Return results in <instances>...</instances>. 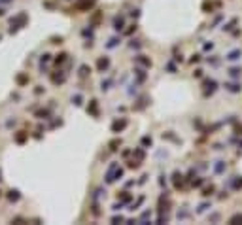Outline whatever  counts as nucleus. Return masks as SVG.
<instances>
[{
  "instance_id": "1",
  "label": "nucleus",
  "mask_w": 242,
  "mask_h": 225,
  "mask_svg": "<svg viewBox=\"0 0 242 225\" xmlns=\"http://www.w3.org/2000/svg\"><path fill=\"white\" fill-rule=\"evenodd\" d=\"M27 23H29V15L25 13V12L17 13L15 17H12V19H10V34L17 32V30H19V28H23Z\"/></svg>"
},
{
  "instance_id": "2",
  "label": "nucleus",
  "mask_w": 242,
  "mask_h": 225,
  "mask_svg": "<svg viewBox=\"0 0 242 225\" xmlns=\"http://www.w3.org/2000/svg\"><path fill=\"white\" fill-rule=\"evenodd\" d=\"M121 176H123V168L117 167V163H112L110 168H108V172H106V183H114L116 180H119Z\"/></svg>"
},
{
  "instance_id": "3",
  "label": "nucleus",
  "mask_w": 242,
  "mask_h": 225,
  "mask_svg": "<svg viewBox=\"0 0 242 225\" xmlns=\"http://www.w3.org/2000/svg\"><path fill=\"white\" fill-rule=\"evenodd\" d=\"M203 87H204V96H210V95H214L218 83H216V80H204L203 81Z\"/></svg>"
},
{
  "instance_id": "4",
  "label": "nucleus",
  "mask_w": 242,
  "mask_h": 225,
  "mask_svg": "<svg viewBox=\"0 0 242 225\" xmlns=\"http://www.w3.org/2000/svg\"><path fill=\"white\" fill-rule=\"evenodd\" d=\"M127 125H129V121L125 119V117H121V119H116L114 123H112V132H121Z\"/></svg>"
},
{
  "instance_id": "5",
  "label": "nucleus",
  "mask_w": 242,
  "mask_h": 225,
  "mask_svg": "<svg viewBox=\"0 0 242 225\" xmlns=\"http://www.w3.org/2000/svg\"><path fill=\"white\" fill-rule=\"evenodd\" d=\"M108 68H110V57H99V61H97V70L99 72H106Z\"/></svg>"
},
{
  "instance_id": "6",
  "label": "nucleus",
  "mask_w": 242,
  "mask_h": 225,
  "mask_svg": "<svg viewBox=\"0 0 242 225\" xmlns=\"http://www.w3.org/2000/svg\"><path fill=\"white\" fill-rule=\"evenodd\" d=\"M27 140H29V132L27 131H17L13 134V142L15 144H25Z\"/></svg>"
},
{
  "instance_id": "7",
  "label": "nucleus",
  "mask_w": 242,
  "mask_h": 225,
  "mask_svg": "<svg viewBox=\"0 0 242 225\" xmlns=\"http://www.w3.org/2000/svg\"><path fill=\"white\" fill-rule=\"evenodd\" d=\"M87 114L93 115V117H99V100L93 99V100L89 102V106H87Z\"/></svg>"
},
{
  "instance_id": "8",
  "label": "nucleus",
  "mask_w": 242,
  "mask_h": 225,
  "mask_svg": "<svg viewBox=\"0 0 242 225\" xmlns=\"http://www.w3.org/2000/svg\"><path fill=\"white\" fill-rule=\"evenodd\" d=\"M51 81H53L55 85H63L64 81H66V72H63V70H59L57 74H53V76H51Z\"/></svg>"
},
{
  "instance_id": "9",
  "label": "nucleus",
  "mask_w": 242,
  "mask_h": 225,
  "mask_svg": "<svg viewBox=\"0 0 242 225\" xmlns=\"http://www.w3.org/2000/svg\"><path fill=\"white\" fill-rule=\"evenodd\" d=\"M95 2H97V0H80L76 8L81 9V12H87V9H91L93 6H95Z\"/></svg>"
},
{
  "instance_id": "10",
  "label": "nucleus",
  "mask_w": 242,
  "mask_h": 225,
  "mask_svg": "<svg viewBox=\"0 0 242 225\" xmlns=\"http://www.w3.org/2000/svg\"><path fill=\"white\" fill-rule=\"evenodd\" d=\"M172 183H174V187H176V189H182L184 187V176L180 174L178 170L172 174Z\"/></svg>"
},
{
  "instance_id": "11",
  "label": "nucleus",
  "mask_w": 242,
  "mask_h": 225,
  "mask_svg": "<svg viewBox=\"0 0 242 225\" xmlns=\"http://www.w3.org/2000/svg\"><path fill=\"white\" fill-rule=\"evenodd\" d=\"M6 197H8V201H10V202H17L19 199H21V193H19L17 189H10V191L6 193Z\"/></svg>"
},
{
  "instance_id": "12",
  "label": "nucleus",
  "mask_w": 242,
  "mask_h": 225,
  "mask_svg": "<svg viewBox=\"0 0 242 225\" xmlns=\"http://www.w3.org/2000/svg\"><path fill=\"white\" fill-rule=\"evenodd\" d=\"M123 27H125V17H123V15H116L114 17V28L123 30Z\"/></svg>"
},
{
  "instance_id": "13",
  "label": "nucleus",
  "mask_w": 242,
  "mask_h": 225,
  "mask_svg": "<svg viewBox=\"0 0 242 225\" xmlns=\"http://www.w3.org/2000/svg\"><path fill=\"white\" fill-rule=\"evenodd\" d=\"M15 81H17L19 87H23V85H27L29 81H30V78H29V74H17V76H15Z\"/></svg>"
},
{
  "instance_id": "14",
  "label": "nucleus",
  "mask_w": 242,
  "mask_h": 225,
  "mask_svg": "<svg viewBox=\"0 0 242 225\" xmlns=\"http://www.w3.org/2000/svg\"><path fill=\"white\" fill-rule=\"evenodd\" d=\"M136 63H140L142 66H146V68H151V59H148L146 55H138V57H135Z\"/></svg>"
},
{
  "instance_id": "15",
  "label": "nucleus",
  "mask_w": 242,
  "mask_h": 225,
  "mask_svg": "<svg viewBox=\"0 0 242 225\" xmlns=\"http://www.w3.org/2000/svg\"><path fill=\"white\" fill-rule=\"evenodd\" d=\"M119 146H121V138H114V140L108 144V150H110V151H117V150H119Z\"/></svg>"
},
{
  "instance_id": "16",
  "label": "nucleus",
  "mask_w": 242,
  "mask_h": 225,
  "mask_svg": "<svg viewBox=\"0 0 242 225\" xmlns=\"http://www.w3.org/2000/svg\"><path fill=\"white\" fill-rule=\"evenodd\" d=\"M240 57H242V51H240V49H233L225 59H229V61H238Z\"/></svg>"
},
{
  "instance_id": "17",
  "label": "nucleus",
  "mask_w": 242,
  "mask_h": 225,
  "mask_svg": "<svg viewBox=\"0 0 242 225\" xmlns=\"http://www.w3.org/2000/svg\"><path fill=\"white\" fill-rule=\"evenodd\" d=\"M89 74H91V68L87 64H81L80 66V78H87Z\"/></svg>"
},
{
  "instance_id": "18",
  "label": "nucleus",
  "mask_w": 242,
  "mask_h": 225,
  "mask_svg": "<svg viewBox=\"0 0 242 225\" xmlns=\"http://www.w3.org/2000/svg\"><path fill=\"white\" fill-rule=\"evenodd\" d=\"M231 186H233V189H242V176H235Z\"/></svg>"
},
{
  "instance_id": "19",
  "label": "nucleus",
  "mask_w": 242,
  "mask_h": 225,
  "mask_svg": "<svg viewBox=\"0 0 242 225\" xmlns=\"http://www.w3.org/2000/svg\"><path fill=\"white\" fill-rule=\"evenodd\" d=\"M225 89L231 91V93H238V91H240V85H238V83H225Z\"/></svg>"
},
{
  "instance_id": "20",
  "label": "nucleus",
  "mask_w": 242,
  "mask_h": 225,
  "mask_svg": "<svg viewBox=\"0 0 242 225\" xmlns=\"http://www.w3.org/2000/svg\"><path fill=\"white\" fill-rule=\"evenodd\" d=\"M66 59H68V55H66V53H59L57 57H55V64H57V66H61V64H63Z\"/></svg>"
},
{
  "instance_id": "21",
  "label": "nucleus",
  "mask_w": 242,
  "mask_h": 225,
  "mask_svg": "<svg viewBox=\"0 0 242 225\" xmlns=\"http://www.w3.org/2000/svg\"><path fill=\"white\" fill-rule=\"evenodd\" d=\"M214 6H219V4H212V2H204L203 4V9H204V13H212V9Z\"/></svg>"
},
{
  "instance_id": "22",
  "label": "nucleus",
  "mask_w": 242,
  "mask_h": 225,
  "mask_svg": "<svg viewBox=\"0 0 242 225\" xmlns=\"http://www.w3.org/2000/svg\"><path fill=\"white\" fill-rule=\"evenodd\" d=\"M214 170H216V174H221V172L225 170V163L223 161H218V163H216V167H214Z\"/></svg>"
},
{
  "instance_id": "23",
  "label": "nucleus",
  "mask_w": 242,
  "mask_h": 225,
  "mask_svg": "<svg viewBox=\"0 0 242 225\" xmlns=\"http://www.w3.org/2000/svg\"><path fill=\"white\" fill-rule=\"evenodd\" d=\"M146 104H148V96H142V99L138 100V104L135 106V110H142V108H146Z\"/></svg>"
},
{
  "instance_id": "24",
  "label": "nucleus",
  "mask_w": 242,
  "mask_h": 225,
  "mask_svg": "<svg viewBox=\"0 0 242 225\" xmlns=\"http://www.w3.org/2000/svg\"><path fill=\"white\" fill-rule=\"evenodd\" d=\"M214 191H216V187L212 186V183H210L208 187H204V189H203V197H210V195H212Z\"/></svg>"
},
{
  "instance_id": "25",
  "label": "nucleus",
  "mask_w": 242,
  "mask_h": 225,
  "mask_svg": "<svg viewBox=\"0 0 242 225\" xmlns=\"http://www.w3.org/2000/svg\"><path fill=\"white\" fill-rule=\"evenodd\" d=\"M229 76H231V78H240V76H242V68H231L229 70Z\"/></svg>"
},
{
  "instance_id": "26",
  "label": "nucleus",
  "mask_w": 242,
  "mask_h": 225,
  "mask_svg": "<svg viewBox=\"0 0 242 225\" xmlns=\"http://www.w3.org/2000/svg\"><path fill=\"white\" fill-rule=\"evenodd\" d=\"M117 197H119V202H121V204H123V202H129V201H131V193H127V191H123L121 195H117Z\"/></svg>"
},
{
  "instance_id": "27",
  "label": "nucleus",
  "mask_w": 242,
  "mask_h": 225,
  "mask_svg": "<svg viewBox=\"0 0 242 225\" xmlns=\"http://www.w3.org/2000/svg\"><path fill=\"white\" fill-rule=\"evenodd\" d=\"M72 104L81 106V104H83V96H81V95H74V96H72Z\"/></svg>"
},
{
  "instance_id": "28",
  "label": "nucleus",
  "mask_w": 242,
  "mask_h": 225,
  "mask_svg": "<svg viewBox=\"0 0 242 225\" xmlns=\"http://www.w3.org/2000/svg\"><path fill=\"white\" fill-rule=\"evenodd\" d=\"M229 223H231V225H235V223H242V214H235V216L229 219Z\"/></svg>"
},
{
  "instance_id": "29",
  "label": "nucleus",
  "mask_w": 242,
  "mask_h": 225,
  "mask_svg": "<svg viewBox=\"0 0 242 225\" xmlns=\"http://www.w3.org/2000/svg\"><path fill=\"white\" fill-rule=\"evenodd\" d=\"M151 144H153V140H151V138H150V136H144V138H142V146H146V148H150Z\"/></svg>"
},
{
  "instance_id": "30",
  "label": "nucleus",
  "mask_w": 242,
  "mask_h": 225,
  "mask_svg": "<svg viewBox=\"0 0 242 225\" xmlns=\"http://www.w3.org/2000/svg\"><path fill=\"white\" fill-rule=\"evenodd\" d=\"M136 80L138 81H144V80H146V72H144V70H136Z\"/></svg>"
},
{
  "instance_id": "31",
  "label": "nucleus",
  "mask_w": 242,
  "mask_h": 225,
  "mask_svg": "<svg viewBox=\"0 0 242 225\" xmlns=\"http://www.w3.org/2000/svg\"><path fill=\"white\" fill-rule=\"evenodd\" d=\"M140 163H142V161H138V159L129 161V168H138V167H140Z\"/></svg>"
},
{
  "instance_id": "32",
  "label": "nucleus",
  "mask_w": 242,
  "mask_h": 225,
  "mask_svg": "<svg viewBox=\"0 0 242 225\" xmlns=\"http://www.w3.org/2000/svg\"><path fill=\"white\" fill-rule=\"evenodd\" d=\"M36 115H38V117H40V119H48V115H49V112H48V110H40V112H38V114H36Z\"/></svg>"
},
{
  "instance_id": "33",
  "label": "nucleus",
  "mask_w": 242,
  "mask_h": 225,
  "mask_svg": "<svg viewBox=\"0 0 242 225\" xmlns=\"http://www.w3.org/2000/svg\"><path fill=\"white\" fill-rule=\"evenodd\" d=\"M142 202H144V197H140V199H138V201H136V204H132V206H131V208H129V210H131V212H135V210H136V208H138V206H140V204H142Z\"/></svg>"
},
{
  "instance_id": "34",
  "label": "nucleus",
  "mask_w": 242,
  "mask_h": 225,
  "mask_svg": "<svg viewBox=\"0 0 242 225\" xmlns=\"http://www.w3.org/2000/svg\"><path fill=\"white\" fill-rule=\"evenodd\" d=\"M100 17H102V13H100V12H95V15H93V17H91V21H93V23L97 25V23L100 21Z\"/></svg>"
},
{
  "instance_id": "35",
  "label": "nucleus",
  "mask_w": 242,
  "mask_h": 225,
  "mask_svg": "<svg viewBox=\"0 0 242 225\" xmlns=\"http://www.w3.org/2000/svg\"><path fill=\"white\" fill-rule=\"evenodd\" d=\"M235 23H236V19H231L227 25H223V30H231V28L235 27Z\"/></svg>"
},
{
  "instance_id": "36",
  "label": "nucleus",
  "mask_w": 242,
  "mask_h": 225,
  "mask_svg": "<svg viewBox=\"0 0 242 225\" xmlns=\"http://www.w3.org/2000/svg\"><path fill=\"white\" fill-rule=\"evenodd\" d=\"M136 28H138V27H136V23H135V25H131V27H129V28L125 30V34H127V36H129V34H132V32H136Z\"/></svg>"
},
{
  "instance_id": "37",
  "label": "nucleus",
  "mask_w": 242,
  "mask_h": 225,
  "mask_svg": "<svg viewBox=\"0 0 242 225\" xmlns=\"http://www.w3.org/2000/svg\"><path fill=\"white\" fill-rule=\"evenodd\" d=\"M150 218H151V212H150V210H146V212H144L142 216H140V221H146V219H150Z\"/></svg>"
},
{
  "instance_id": "38",
  "label": "nucleus",
  "mask_w": 242,
  "mask_h": 225,
  "mask_svg": "<svg viewBox=\"0 0 242 225\" xmlns=\"http://www.w3.org/2000/svg\"><path fill=\"white\" fill-rule=\"evenodd\" d=\"M135 155H136L138 161H144V151L142 150H135Z\"/></svg>"
},
{
  "instance_id": "39",
  "label": "nucleus",
  "mask_w": 242,
  "mask_h": 225,
  "mask_svg": "<svg viewBox=\"0 0 242 225\" xmlns=\"http://www.w3.org/2000/svg\"><path fill=\"white\" fill-rule=\"evenodd\" d=\"M49 59H51V55H49V53H44V55H42V59H40V64H44V63H48V61H49Z\"/></svg>"
},
{
  "instance_id": "40",
  "label": "nucleus",
  "mask_w": 242,
  "mask_h": 225,
  "mask_svg": "<svg viewBox=\"0 0 242 225\" xmlns=\"http://www.w3.org/2000/svg\"><path fill=\"white\" fill-rule=\"evenodd\" d=\"M117 42H119V38H112L110 42H108V47H116V45H117Z\"/></svg>"
},
{
  "instance_id": "41",
  "label": "nucleus",
  "mask_w": 242,
  "mask_h": 225,
  "mask_svg": "<svg viewBox=\"0 0 242 225\" xmlns=\"http://www.w3.org/2000/svg\"><path fill=\"white\" fill-rule=\"evenodd\" d=\"M208 206H210V204H208V202H203V204H200V206L197 208V212H199V214H200V212H204V210H206V208H208Z\"/></svg>"
},
{
  "instance_id": "42",
  "label": "nucleus",
  "mask_w": 242,
  "mask_h": 225,
  "mask_svg": "<svg viewBox=\"0 0 242 225\" xmlns=\"http://www.w3.org/2000/svg\"><path fill=\"white\" fill-rule=\"evenodd\" d=\"M203 183H204V180H203V178H199V180H193V187H200Z\"/></svg>"
},
{
  "instance_id": "43",
  "label": "nucleus",
  "mask_w": 242,
  "mask_h": 225,
  "mask_svg": "<svg viewBox=\"0 0 242 225\" xmlns=\"http://www.w3.org/2000/svg\"><path fill=\"white\" fill-rule=\"evenodd\" d=\"M199 61H200V55H193V57L189 59V63H191V64H195V63H199Z\"/></svg>"
},
{
  "instance_id": "44",
  "label": "nucleus",
  "mask_w": 242,
  "mask_h": 225,
  "mask_svg": "<svg viewBox=\"0 0 242 225\" xmlns=\"http://www.w3.org/2000/svg\"><path fill=\"white\" fill-rule=\"evenodd\" d=\"M51 44H63V38H57V36H53V38H51Z\"/></svg>"
},
{
  "instance_id": "45",
  "label": "nucleus",
  "mask_w": 242,
  "mask_h": 225,
  "mask_svg": "<svg viewBox=\"0 0 242 225\" xmlns=\"http://www.w3.org/2000/svg\"><path fill=\"white\" fill-rule=\"evenodd\" d=\"M121 221H123L121 216H114V218H112V223H121Z\"/></svg>"
},
{
  "instance_id": "46",
  "label": "nucleus",
  "mask_w": 242,
  "mask_h": 225,
  "mask_svg": "<svg viewBox=\"0 0 242 225\" xmlns=\"http://www.w3.org/2000/svg\"><path fill=\"white\" fill-rule=\"evenodd\" d=\"M193 76H195V78H200V76H203V70H200V68H197V70L193 72Z\"/></svg>"
},
{
  "instance_id": "47",
  "label": "nucleus",
  "mask_w": 242,
  "mask_h": 225,
  "mask_svg": "<svg viewBox=\"0 0 242 225\" xmlns=\"http://www.w3.org/2000/svg\"><path fill=\"white\" fill-rule=\"evenodd\" d=\"M83 36H93V28H85L83 30Z\"/></svg>"
},
{
  "instance_id": "48",
  "label": "nucleus",
  "mask_w": 242,
  "mask_h": 225,
  "mask_svg": "<svg viewBox=\"0 0 242 225\" xmlns=\"http://www.w3.org/2000/svg\"><path fill=\"white\" fill-rule=\"evenodd\" d=\"M131 15H132V17H138V15H140V9H132Z\"/></svg>"
},
{
  "instance_id": "49",
  "label": "nucleus",
  "mask_w": 242,
  "mask_h": 225,
  "mask_svg": "<svg viewBox=\"0 0 242 225\" xmlns=\"http://www.w3.org/2000/svg\"><path fill=\"white\" fill-rule=\"evenodd\" d=\"M23 221H25L23 218H15V219H12V223H23Z\"/></svg>"
},
{
  "instance_id": "50",
  "label": "nucleus",
  "mask_w": 242,
  "mask_h": 225,
  "mask_svg": "<svg viewBox=\"0 0 242 225\" xmlns=\"http://www.w3.org/2000/svg\"><path fill=\"white\" fill-rule=\"evenodd\" d=\"M131 47H140V44H138L136 40H132V42H131Z\"/></svg>"
},
{
  "instance_id": "51",
  "label": "nucleus",
  "mask_w": 242,
  "mask_h": 225,
  "mask_svg": "<svg viewBox=\"0 0 242 225\" xmlns=\"http://www.w3.org/2000/svg\"><path fill=\"white\" fill-rule=\"evenodd\" d=\"M212 47H214V44H212V42H210V44H204V49H206V51H208V49H212Z\"/></svg>"
},
{
  "instance_id": "52",
  "label": "nucleus",
  "mask_w": 242,
  "mask_h": 225,
  "mask_svg": "<svg viewBox=\"0 0 242 225\" xmlns=\"http://www.w3.org/2000/svg\"><path fill=\"white\" fill-rule=\"evenodd\" d=\"M235 131H236V134H242V125H236Z\"/></svg>"
},
{
  "instance_id": "53",
  "label": "nucleus",
  "mask_w": 242,
  "mask_h": 225,
  "mask_svg": "<svg viewBox=\"0 0 242 225\" xmlns=\"http://www.w3.org/2000/svg\"><path fill=\"white\" fill-rule=\"evenodd\" d=\"M34 93H36V95H42V93H44V89H42V87H38V89H34Z\"/></svg>"
},
{
  "instance_id": "54",
  "label": "nucleus",
  "mask_w": 242,
  "mask_h": 225,
  "mask_svg": "<svg viewBox=\"0 0 242 225\" xmlns=\"http://www.w3.org/2000/svg\"><path fill=\"white\" fill-rule=\"evenodd\" d=\"M129 153H131V150H123L121 155H123V157H129Z\"/></svg>"
},
{
  "instance_id": "55",
  "label": "nucleus",
  "mask_w": 242,
  "mask_h": 225,
  "mask_svg": "<svg viewBox=\"0 0 242 225\" xmlns=\"http://www.w3.org/2000/svg\"><path fill=\"white\" fill-rule=\"evenodd\" d=\"M0 15H4V9L2 8H0Z\"/></svg>"
},
{
  "instance_id": "56",
  "label": "nucleus",
  "mask_w": 242,
  "mask_h": 225,
  "mask_svg": "<svg viewBox=\"0 0 242 225\" xmlns=\"http://www.w3.org/2000/svg\"><path fill=\"white\" fill-rule=\"evenodd\" d=\"M0 2H4V4H6V2H10V0H0Z\"/></svg>"
},
{
  "instance_id": "57",
  "label": "nucleus",
  "mask_w": 242,
  "mask_h": 225,
  "mask_svg": "<svg viewBox=\"0 0 242 225\" xmlns=\"http://www.w3.org/2000/svg\"><path fill=\"white\" fill-rule=\"evenodd\" d=\"M0 182H2V170H0Z\"/></svg>"
},
{
  "instance_id": "58",
  "label": "nucleus",
  "mask_w": 242,
  "mask_h": 225,
  "mask_svg": "<svg viewBox=\"0 0 242 225\" xmlns=\"http://www.w3.org/2000/svg\"><path fill=\"white\" fill-rule=\"evenodd\" d=\"M0 197H2V191H0Z\"/></svg>"
},
{
  "instance_id": "59",
  "label": "nucleus",
  "mask_w": 242,
  "mask_h": 225,
  "mask_svg": "<svg viewBox=\"0 0 242 225\" xmlns=\"http://www.w3.org/2000/svg\"><path fill=\"white\" fill-rule=\"evenodd\" d=\"M0 40H2V38H0Z\"/></svg>"
}]
</instances>
